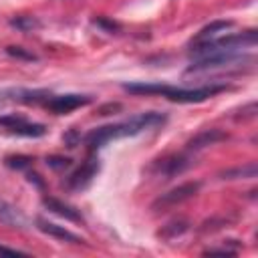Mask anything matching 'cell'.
I'll return each instance as SVG.
<instances>
[{
  "label": "cell",
  "instance_id": "13",
  "mask_svg": "<svg viewBox=\"0 0 258 258\" xmlns=\"http://www.w3.org/2000/svg\"><path fill=\"white\" fill-rule=\"evenodd\" d=\"M42 206H44L50 214H54V216H58V218H64V220L75 222V224H81V222H83V216L79 214L77 208H73V206H69V204H64V202L52 198V196H44V198H42Z\"/></svg>",
  "mask_w": 258,
  "mask_h": 258
},
{
  "label": "cell",
  "instance_id": "11",
  "mask_svg": "<svg viewBox=\"0 0 258 258\" xmlns=\"http://www.w3.org/2000/svg\"><path fill=\"white\" fill-rule=\"evenodd\" d=\"M226 139H230V135H228L226 131H222V129H204V131H200L198 135H194V137L185 143V151H187V153L202 151V149H206V147H210V145H216V143H220V141H226Z\"/></svg>",
  "mask_w": 258,
  "mask_h": 258
},
{
  "label": "cell",
  "instance_id": "9",
  "mask_svg": "<svg viewBox=\"0 0 258 258\" xmlns=\"http://www.w3.org/2000/svg\"><path fill=\"white\" fill-rule=\"evenodd\" d=\"M189 165H191V155L185 151V153H175V155H167V157H163V159H157V161L153 163L151 171L157 173V175L173 177V175L183 173Z\"/></svg>",
  "mask_w": 258,
  "mask_h": 258
},
{
  "label": "cell",
  "instance_id": "4",
  "mask_svg": "<svg viewBox=\"0 0 258 258\" xmlns=\"http://www.w3.org/2000/svg\"><path fill=\"white\" fill-rule=\"evenodd\" d=\"M246 62H254L252 54H242L240 50H228V52H216V54H208V56H200L198 60H194L185 73H208V71H228L234 67H244Z\"/></svg>",
  "mask_w": 258,
  "mask_h": 258
},
{
  "label": "cell",
  "instance_id": "20",
  "mask_svg": "<svg viewBox=\"0 0 258 258\" xmlns=\"http://www.w3.org/2000/svg\"><path fill=\"white\" fill-rule=\"evenodd\" d=\"M6 54L12 56V58H18V60H30V62L38 60V56L34 52H30V50H26L22 46H6Z\"/></svg>",
  "mask_w": 258,
  "mask_h": 258
},
{
  "label": "cell",
  "instance_id": "24",
  "mask_svg": "<svg viewBox=\"0 0 258 258\" xmlns=\"http://www.w3.org/2000/svg\"><path fill=\"white\" fill-rule=\"evenodd\" d=\"M202 254L204 256H216V254H220V256H236L238 250L236 248H228V244L224 242V248H206Z\"/></svg>",
  "mask_w": 258,
  "mask_h": 258
},
{
  "label": "cell",
  "instance_id": "8",
  "mask_svg": "<svg viewBox=\"0 0 258 258\" xmlns=\"http://www.w3.org/2000/svg\"><path fill=\"white\" fill-rule=\"evenodd\" d=\"M89 103H91V97L69 93V95H50L48 101L44 103V107L54 115H67V113H71L79 107H85Z\"/></svg>",
  "mask_w": 258,
  "mask_h": 258
},
{
  "label": "cell",
  "instance_id": "25",
  "mask_svg": "<svg viewBox=\"0 0 258 258\" xmlns=\"http://www.w3.org/2000/svg\"><path fill=\"white\" fill-rule=\"evenodd\" d=\"M62 141L67 143V147H77L81 143V135L77 129H69L64 135H62Z\"/></svg>",
  "mask_w": 258,
  "mask_h": 258
},
{
  "label": "cell",
  "instance_id": "7",
  "mask_svg": "<svg viewBox=\"0 0 258 258\" xmlns=\"http://www.w3.org/2000/svg\"><path fill=\"white\" fill-rule=\"evenodd\" d=\"M97 171H99V157L91 151V155L81 163V167H77L69 177H67V187L69 189H85L91 181H93V177L97 175Z\"/></svg>",
  "mask_w": 258,
  "mask_h": 258
},
{
  "label": "cell",
  "instance_id": "16",
  "mask_svg": "<svg viewBox=\"0 0 258 258\" xmlns=\"http://www.w3.org/2000/svg\"><path fill=\"white\" fill-rule=\"evenodd\" d=\"M256 163L250 161L246 165H238V167H232V169H224L218 173L220 179H254L256 177Z\"/></svg>",
  "mask_w": 258,
  "mask_h": 258
},
{
  "label": "cell",
  "instance_id": "12",
  "mask_svg": "<svg viewBox=\"0 0 258 258\" xmlns=\"http://www.w3.org/2000/svg\"><path fill=\"white\" fill-rule=\"evenodd\" d=\"M34 224H36V228H38L42 234H46V236H50V238H54V240L69 242V244H83V242H85L83 238H79L77 234H73V232L67 230L64 226H58V224H54V222H48V220L42 218V216H36Z\"/></svg>",
  "mask_w": 258,
  "mask_h": 258
},
{
  "label": "cell",
  "instance_id": "23",
  "mask_svg": "<svg viewBox=\"0 0 258 258\" xmlns=\"http://www.w3.org/2000/svg\"><path fill=\"white\" fill-rule=\"evenodd\" d=\"M226 224H228V220H226V218H212V220H206V222L200 226V234L220 230V228H222V226H226Z\"/></svg>",
  "mask_w": 258,
  "mask_h": 258
},
{
  "label": "cell",
  "instance_id": "21",
  "mask_svg": "<svg viewBox=\"0 0 258 258\" xmlns=\"http://www.w3.org/2000/svg\"><path fill=\"white\" fill-rule=\"evenodd\" d=\"M93 26L101 28L103 32H117V30L121 28L115 20H109V18H105V16H97V18H93Z\"/></svg>",
  "mask_w": 258,
  "mask_h": 258
},
{
  "label": "cell",
  "instance_id": "19",
  "mask_svg": "<svg viewBox=\"0 0 258 258\" xmlns=\"http://www.w3.org/2000/svg\"><path fill=\"white\" fill-rule=\"evenodd\" d=\"M4 163L10 167V169H18V171H24L32 165V157L28 155H8L4 159Z\"/></svg>",
  "mask_w": 258,
  "mask_h": 258
},
{
  "label": "cell",
  "instance_id": "27",
  "mask_svg": "<svg viewBox=\"0 0 258 258\" xmlns=\"http://www.w3.org/2000/svg\"><path fill=\"white\" fill-rule=\"evenodd\" d=\"M18 254L26 256L28 252H24V250H16V248H10V246H4V244H0V256H18Z\"/></svg>",
  "mask_w": 258,
  "mask_h": 258
},
{
  "label": "cell",
  "instance_id": "28",
  "mask_svg": "<svg viewBox=\"0 0 258 258\" xmlns=\"http://www.w3.org/2000/svg\"><path fill=\"white\" fill-rule=\"evenodd\" d=\"M119 109H121V105H119V103H109V105L101 107V109H99V113H101V115H111L113 111H119Z\"/></svg>",
  "mask_w": 258,
  "mask_h": 258
},
{
  "label": "cell",
  "instance_id": "1",
  "mask_svg": "<svg viewBox=\"0 0 258 258\" xmlns=\"http://www.w3.org/2000/svg\"><path fill=\"white\" fill-rule=\"evenodd\" d=\"M167 121V117L163 113H157V111H147V113H139L127 121H121V123H111V125H103V127H97L93 131H89L85 135V145L89 151H97L101 149L103 145H107L109 141L113 139H121V137H131V135H137L141 131H147V129H155L159 125H163Z\"/></svg>",
  "mask_w": 258,
  "mask_h": 258
},
{
  "label": "cell",
  "instance_id": "29",
  "mask_svg": "<svg viewBox=\"0 0 258 258\" xmlns=\"http://www.w3.org/2000/svg\"><path fill=\"white\" fill-rule=\"evenodd\" d=\"M26 177H28V181H30V183H34L36 187H40V189L44 187V183H42V179H40V175H38V173H30V171H28V173H26Z\"/></svg>",
  "mask_w": 258,
  "mask_h": 258
},
{
  "label": "cell",
  "instance_id": "14",
  "mask_svg": "<svg viewBox=\"0 0 258 258\" xmlns=\"http://www.w3.org/2000/svg\"><path fill=\"white\" fill-rule=\"evenodd\" d=\"M0 224L8 226V228H16V230H24L26 226V218L22 216V212L18 208H14L10 202L0 198Z\"/></svg>",
  "mask_w": 258,
  "mask_h": 258
},
{
  "label": "cell",
  "instance_id": "17",
  "mask_svg": "<svg viewBox=\"0 0 258 258\" xmlns=\"http://www.w3.org/2000/svg\"><path fill=\"white\" fill-rule=\"evenodd\" d=\"M234 26V22L232 20H214V22H210V24H206L200 32H198V36H196V40H206V38H212V36H216L218 32H226L228 28H232Z\"/></svg>",
  "mask_w": 258,
  "mask_h": 258
},
{
  "label": "cell",
  "instance_id": "5",
  "mask_svg": "<svg viewBox=\"0 0 258 258\" xmlns=\"http://www.w3.org/2000/svg\"><path fill=\"white\" fill-rule=\"evenodd\" d=\"M202 183L200 181H185V183H179L175 187H171L169 191L161 194L159 198L153 200L151 204V210L153 212H161V210H169V208H175L187 200H191L198 191H200Z\"/></svg>",
  "mask_w": 258,
  "mask_h": 258
},
{
  "label": "cell",
  "instance_id": "2",
  "mask_svg": "<svg viewBox=\"0 0 258 258\" xmlns=\"http://www.w3.org/2000/svg\"><path fill=\"white\" fill-rule=\"evenodd\" d=\"M123 89L133 95H161L175 103H202L230 87L210 83V85H202V87H194V89H183V87H173V85H165V83H127V85H123Z\"/></svg>",
  "mask_w": 258,
  "mask_h": 258
},
{
  "label": "cell",
  "instance_id": "18",
  "mask_svg": "<svg viewBox=\"0 0 258 258\" xmlns=\"http://www.w3.org/2000/svg\"><path fill=\"white\" fill-rule=\"evenodd\" d=\"M10 26L20 30V32H32V30L40 28V22L34 16H16L10 20Z\"/></svg>",
  "mask_w": 258,
  "mask_h": 258
},
{
  "label": "cell",
  "instance_id": "10",
  "mask_svg": "<svg viewBox=\"0 0 258 258\" xmlns=\"http://www.w3.org/2000/svg\"><path fill=\"white\" fill-rule=\"evenodd\" d=\"M50 97V91L46 89H6L0 93V99L4 101H16V103H24V105H38V103H46Z\"/></svg>",
  "mask_w": 258,
  "mask_h": 258
},
{
  "label": "cell",
  "instance_id": "6",
  "mask_svg": "<svg viewBox=\"0 0 258 258\" xmlns=\"http://www.w3.org/2000/svg\"><path fill=\"white\" fill-rule=\"evenodd\" d=\"M0 129L22 137H42L46 133L42 123H30L22 115H0Z\"/></svg>",
  "mask_w": 258,
  "mask_h": 258
},
{
  "label": "cell",
  "instance_id": "22",
  "mask_svg": "<svg viewBox=\"0 0 258 258\" xmlns=\"http://www.w3.org/2000/svg\"><path fill=\"white\" fill-rule=\"evenodd\" d=\"M46 165H48V167H52V169H56V171H60V169L71 167V165H73V161H71V157L50 155V157H46Z\"/></svg>",
  "mask_w": 258,
  "mask_h": 258
},
{
  "label": "cell",
  "instance_id": "26",
  "mask_svg": "<svg viewBox=\"0 0 258 258\" xmlns=\"http://www.w3.org/2000/svg\"><path fill=\"white\" fill-rule=\"evenodd\" d=\"M240 113H242V115H236V119H240V117H242V119H252V117L256 115V101H250L246 107L240 109Z\"/></svg>",
  "mask_w": 258,
  "mask_h": 258
},
{
  "label": "cell",
  "instance_id": "3",
  "mask_svg": "<svg viewBox=\"0 0 258 258\" xmlns=\"http://www.w3.org/2000/svg\"><path fill=\"white\" fill-rule=\"evenodd\" d=\"M258 40V32L254 28L244 30V32H232V34H224L220 38H206V40H196L189 48V54H194L196 58L200 56H208V54H216V52H228V50H240L246 46H254Z\"/></svg>",
  "mask_w": 258,
  "mask_h": 258
},
{
  "label": "cell",
  "instance_id": "15",
  "mask_svg": "<svg viewBox=\"0 0 258 258\" xmlns=\"http://www.w3.org/2000/svg\"><path fill=\"white\" fill-rule=\"evenodd\" d=\"M189 230V222L185 220V218H175V220H171V222H167L159 232H157V236L161 238V240H175V238H179V236H183L185 232Z\"/></svg>",
  "mask_w": 258,
  "mask_h": 258
}]
</instances>
